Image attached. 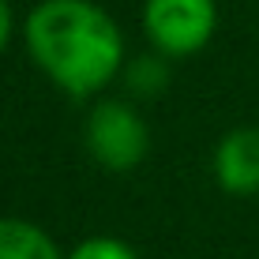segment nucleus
<instances>
[{
  "instance_id": "20e7f679",
  "label": "nucleus",
  "mask_w": 259,
  "mask_h": 259,
  "mask_svg": "<svg viewBox=\"0 0 259 259\" xmlns=\"http://www.w3.org/2000/svg\"><path fill=\"white\" fill-rule=\"evenodd\" d=\"M214 181L229 195L259 192V128H233L214 147Z\"/></svg>"
},
{
  "instance_id": "f03ea898",
  "label": "nucleus",
  "mask_w": 259,
  "mask_h": 259,
  "mask_svg": "<svg viewBox=\"0 0 259 259\" xmlns=\"http://www.w3.org/2000/svg\"><path fill=\"white\" fill-rule=\"evenodd\" d=\"M83 139H87L91 158L109 173L136 169L147 158V147H150V132L143 124V117L128 102H113V98H105V102H98L91 109Z\"/></svg>"
},
{
  "instance_id": "7ed1b4c3",
  "label": "nucleus",
  "mask_w": 259,
  "mask_h": 259,
  "mask_svg": "<svg viewBox=\"0 0 259 259\" xmlns=\"http://www.w3.org/2000/svg\"><path fill=\"white\" fill-rule=\"evenodd\" d=\"M218 8L214 0H147L143 8V26L165 57H192L210 41Z\"/></svg>"
},
{
  "instance_id": "39448f33",
  "label": "nucleus",
  "mask_w": 259,
  "mask_h": 259,
  "mask_svg": "<svg viewBox=\"0 0 259 259\" xmlns=\"http://www.w3.org/2000/svg\"><path fill=\"white\" fill-rule=\"evenodd\" d=\"M0 259H64L41 226L26 218H0Z\"/></svg>"
},
{
  "instance_id": "423d86ee",
  "label": "nucleus",
  "mask_w": 259,
  "mask_h": 259,
  "mask_svg": "<svg viewBox=\"0 0 259 259\" xmlns=\"http://www.w3.org/2000/svg\"><path fill=\"white\" fill-rule=\"evenodd\" d=\"M64 259H139V255L132 252V244H124L117 237H87Z\"/></svg>"
},
{
  "instance_id": "0eeeda50",
  "label": "nucleus",
  "mask_w": 259,
  "mask_h": 259,
  "mask_svg": "<svg viewBox=\"0 0 259 259\" xmlns=\"http://www.w3.org/2000/svg\"><path fill=\"white\" fill-rule=\"evenodd\" d=\"M8 38H12V8H8V0H0V53H4Z\"/></svg>"
},
{
  "instance_id": "f257e3e1",
  "label": "nucleus",
  "mask_w": 259,
  "mask_h": 259,
  "mask_svg": "<svg viewBox=\"0 0 259 259\" xmlns=\"http://www.w3.org/2000/svg\"><path fill=\"white\" fill-rule=\"evenodd\" d=\"M26 49L71 98L98 94L124 60L117 23L91 0H41L26 19Z\"/></svg>"
}]
</instances>
